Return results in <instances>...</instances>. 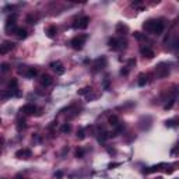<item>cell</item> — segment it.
Wrapping results in <instances>:
<instances>
[{"label":"cell","mask_w":179,"mask_h":179,"mask_svg":"<svg viewBox=\"0 0 179 179\" xmlns=\"http://www.w3.org/2000/svg\"><path fill=\"white\" fill-rule=\"evenodd\" d=\"M63 178V172L62 171H58L56 174H55V179H62Z\"/></svg>","instance_id":"484cf974"},{"label":"cell","mask_w":179,"mask_h":179,"mask_svg":"<svg viewBox=\"0 0 179 179\" xmlns=\"http://www.w3.org/2000/svg\"><path fill=\"white\" fill-rule=\"evenodd\" d=\"M133 35H134V38H137L139 41H141V39H146V37H144V35H141L140 32H134Z\"/></svg>","instance_id":"d4e9b609"},{"label":"cell","mask_w":179,"mask_h":179,"mask_svg":"<svg viewBox=\"0 0 179 179\" xmlns=\"http://www.w3.org/2000/svg\"><path fill=\"white\" fill-rule=\"evenodd\" d=\"M87 35H79V37L73 38L71 41H70V45H71V48L73 49H76V51H80L81 48H83V45H84V42L87 41Z\"/></svg>","instance_id":"7a4b0ae2"},{"label":"cell","mask_w":179,"mask_h":179,"mask_svg":"<svg viewBox=\"0 0 179 179\" xmlns=\"http://www.w3.org/2000/svg\"><path fill=\"white\" fill-rule=\"evenodd\" d=\"M90 92H91V87H84V88L79 90L77 94L79 95H87V94H90Z\"/></svg>","instance_id":"ffe728a7"},{"label":"cell","mask_w":179,"mask_h":179,"mask_svg":"<svg viewBox=\"0 0 179 179\" xmlns=\"http://www.w3.org/2000/svg\"><path fill=\"white\" fill-rule=\"evenodd\" d=\"M127 32H129L127 25H125L123 22H118V24H116V34H119V35H126Z\"/></svg>","instance_id":"30bf717a"},{"label":"cell","mask_w":179,"mask_h":179,"mask_svg":"<svg viewBox=\"0 0 179 179\" xmlns=\"http://www.w3.org/2000/svg\"><path fill=\"white\" fill-rule=\"evenodd\" d=\"M164 22L161 20H147V21L143 24V30L148 34H155L160 35L164 31Z\"/></svg>","instance_id":"6da1fadb"},{"label":"cell","mask_w":179,"mask_h":179,"mask_svg":"<svg viewBox=\"0 0 179 179\" xmlns=\"http://www.w3.org/2000/svg\"><path fill=\"white\" fill-rule=\"evenodd\" d=\"M155 74H157L158 77H167L169 74V66L167 63H160L155 66Z\"/></svg>","instance_id":"3957f363"},{"label":"cell","mask_w":179,"mask_h":179,"mask_svg":"<svg viewBox=\"0 0 179 179\" xmlns=\"http://www.w3.org/2000/svg\"><path fill=\"white\" fill-rule=\"evenodd\" d=\"M52 83H53V80L49 74H43L42 77H41V84L43 87H49V85H52Z\"/></svg>","instance_id":"8fae6325"},{"label":"cell","mask_w":179,"mask_h":179,"mask_svg":"<svg viewBox=\"0 0 179 179\" xmlns=\"http://www.w3.org/2000/svg\"><path fill=\"white\" fill-rule=\"evenodd\" d=\"M133 64H136V60L134 59H130L129 60V66H133Z\"/></svg>","instance_id":"83f0119b"},{"label":"cell","mask_w":179,"mask_h":179,"mask_svg":"<svg viewBox=\"0 0 179 179\" xmlns=\"http://www.w3.org/2000/svg\"><path fill=\"white\" fill-rule=\"evenodd\" d=\"M16 157L20 158V160H28V158L31 157V150H28V148H21V150H18L16 153Z\"/></svg>","instance_id":"ba28073f"},{"label":"cell","mask_w":179,"mask_h":179,"mask_svg":"<svg viewBox=\"0 0 179 179\" xmlns=\"http://www.w3.org/2000/svg\"><path fill=\"white\" fill-rule=\"evenodd\" d=\"M46 34H48V37L49 38H55L56 37V34H58V28H56L55 25H51L46 30Z\"/></svg>","instance_id":"5bb4252c"},{"label":"cell","mask_w":179,"mask_h":179,"mask_svg":"<svg viewBox=\"0 0 179 179\" xmlns=\"http://www.w3.org/2000/svg\"><path fill=\"white\" fill-rule=\"evenodd\" d=\"M77 137H79L80 140H83V139H84V137H85V130H84V129H80L79 132H77Z\"/></svg>","instance_id":"44dd1931"},{"label":"cell","mask_w":179,"mask_h":179,"mask_svg":"<svg viewBox=\"0 0 179 179\" xmlns=\"http://www.w3.org/2000/svg\"><path fill=\"white\" fill-rule=\"evenodd\" d=\"M132 6L134 7V9H139V10H141V9H143V3H141V1H133Z\"/></svg>","instance_id":"7402d4cb"},{"label":"cell","mask_w":179,"mask_h":179,"mask_svg":"<svg viewBox=\"0 0 179 179\" xmlns=\"http://www.w3.org/2000/svg\"><path fill=\"white\" fill-rule=\"evenodd\" d=\"M14 34H16L17 38H20V39H25L27 35H28V34H27V31L24 30V28H17V31L14 32Z\"/></svg>","instance_id":"9a60e30c"},{"label":"cell","mask_w":179,"mask_h":179,"mask_svg":"<svg viewBox=\"0 0 179 179\" xmlns=\"http://www.w3.org/2000/svg\"><path fill=\"white\" fill-rule=\"evenodd\" d=\"M51 67H52V70L56 74H58V76H62V74H64V71H66V69H64L63 63H62V62H59V60H56V62H52V63H51Z\"/></svg>","instance_id":"8992f818"},{"label":"cell","mask_w":179,"mask_h":179,"mask_svg":"<svg viewBox=\"0 0 179 179\" xmlns=\"http://www.w3.org/2000/svg\"><path fill=\"white\" fill-rule=\"evenodd\" d=\"M76 157H77V158H83V157H84V150H83V148H79V150L76 151Z\"/></svg>","instance_id":"603a6c76"},{"label":"cell","mask_w":179,"mask_h":179,"mask_svg":"<svg viewBox=\"0 0 179 179\" xmlns=\"http://www.w3.org/2000/svg\"><path fill=\"white\" fill-rule=\"evenodd\" d=\"M108 43H109V48H111L112 51H121L123 48H126V42H125V41L116 39V38H111Z\"/></svg>","instance_id":"277c9868"},{"label":"cell","mask_w":179,"mask_h":179,"mask_svg":"<svg viewBox=\"0 0 179 179\" xmlns=\"http://www.w3.org/2000/svg\"><path fill=\"white\" fill-rule=\"evenodd\" d=\"M35 109H37V108H35L34 104H27V105H24L21 108V111L24 112V113H27V115H32V113L35 112Z\"/></svg>","instance_id":"7c38bea8"},{"label":"cell","mask_w":179,"mask_h":179,"mask_svg":"<svg viewBox=\"0 0 179 179\" xmlns=\"http://www.w3.org/2000/svg\"><path fill=\"white\" fill-rule=\"evenodd\" d=\"M88 22H90V18L87 16H83L80 17V18H77L76 21H74L73 27L76 28V30H85L87 27H88Z\"/></svg>","instance_id":"5b68a950"},{"label":"cell","mask_w":179,"mask_h":179,"mask_svg":"<svg viewBox=\"0 0 179 179\" xmlns=\"http://www.w3.org/2000/svg\"><path fill=\"white\" fill-rule=\"evenodd\" d=\"M140 53H141L144 58H147V59H153L154 58V51L151 49V48H148V46H141V48H140Z\"/></svg>","instance_id":"9c48e42d"},{"label":"cell","mask_w":179,"mask_h":179,"mask_svg":"<svg viewBox=\"0 0 179 179\" xmlns=\"http://www.w3.org/2000/svg\"><path fill=\"white\" fill-rule=\"evenodd\" d=\"M6 31L7 32H14L17 31V27H16V16H11L9 20H7V22H6Z\"/></svg>","instance_id":"52a82bcc"},{"label":"cell","mask_w":179,"mask_h":179,"mask_svg":"<svg viewBox=\"0 0 179 179\" xmlns=\"http://www.w3.org/2000/svg\"><path fill=\"white\" fill-rule=\"evenodd\" d=\"M174 45H175V48H176V49H179V39H178V41H175Z\"/></svg>","instance_id":"f546056e"},{"label":"cell","mask_w":179,"mask_h":179,"mask_svg":"<svg viewBox=\"0 0 179 179\" xmlns=\"http://www.w3.org/2000/svg\"><path fill=\"white\" fill-rule=\"evenodd\" d=\"M121 73H122V74H125V76H126V74L129 73V70H127V69H122V70H121Z\"/></svg>","instance_id":"f1b7e54d"},{"label":"cell","mask_w":179,"mask_h":179,"mask_svg":"<svg viewBox=\"0 0 179 179\" xmlns=\"http://www.w3.org/2000/svg\"><path fill=\"white\" fill-rule=\"evenodd\" d=\"M108 122H109V125H112V126H119V119H118V116H115V115L109 116Z\"/></svg>","instance_id":"ac0fdd59"},{"label":"cell","mask_w":179,"mask_h":179,"mask_svg":"<svg viewBox=\"0 0 179 179\" xmlns=\"http://www.w3.org/2000/svg\"><path fill=\"white\" fill-rule=\"evenodd\" d=\"M37 69H34V67H28V70L25 71V76L28 77V79H34L35 76H37Z\"/></svg>","instance_id":"2e32d148"},{"label":"cell","mask_w":179,"mask_h":179,"mask_svg":"<svg viewBox=\"0 0 179 179\" xmlns=\"http://www.w3.org/2000/svg\"><path fill=\"white\" fill-rule=\"evenodd\" d=\"M105 63H106V60H105V58H100V59H97V62H95V67H104L105 66Z\"/></svg>","instance_id":"d6986e66"},{"label":"cell","mask_w":179,"mask_h":179,"mask_svg":"<svg viewBox=\"0 0 179 179\" xmlns=\"http://www.w3.org/2000/svg\"><path fill=\"white\" fill-rule=\"evenodd\" d=\"M9 70V64L7 63H1V71H7Z\"/></svg>","instance_id":"4316f807"},{"label":"cell","mask_w":179,"mask_h":179,"mask_svg":"<svg viewBox=\"0 0 179 179\" xmlns=\"http://www.w3.org/2000/svg\"><path fill=\"white\" fill-rule=\"evenodd\" d=\"M147 76H146V74H140V76H139V81H137V83H139V85H140V87H143V85H146L147 84Z\"/></svg>","instance_id":"e0dca14e"},{"label":"cell","mask_w":179,"mask_h":179,"mask_svg":"<svg viewBox=\"0 0 179 179\" xmlns=\"http://www.w3.org/2000/svg\"><path fill=\"white\" fill-rule=\"evenodd\" d=\"M13 48H14V43L13 42H3L1 49H0V53H1V55H6V53L9 52V51H11Z\"/></svg>","instance_id":"4fadbf2b"},{"label":"cell","mask_w":179,"mask_h":179,"mask_svg":"<svg viewBox=\"0 0 179 179\" xmlns=\"http://www.w3.org/2000/svg\"><path fill=\"white\" fill-rule=\"evenodd\" d=\"M60 130H62V133H69V132H70V125H67V123H66V125H63Z\"/></svg>","instance_id":"cb8c5ba5"}]
</instances>
